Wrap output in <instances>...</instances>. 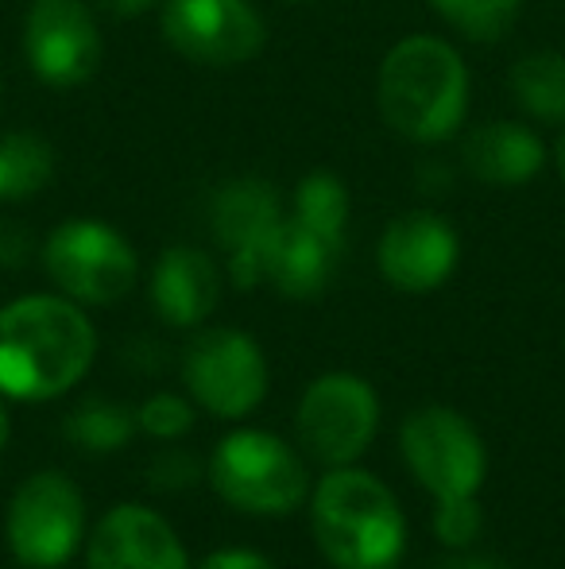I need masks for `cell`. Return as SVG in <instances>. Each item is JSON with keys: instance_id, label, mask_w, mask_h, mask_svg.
Listing matches in <instances>:
<instances>
[{"instance_id": "obj_1", "label": "cell", "mask_w": 565, "mask_h": 569, "mask_svg": "<svg viewBox=\"0 0 565 569\" xmlns=\"http://www.w3.org/2000/svg\"><path fill=\"white\" fill-rule=\"evenodd\" d=\"M98 357V333L74 299L28 295L0 310V396L43 403L70 391Z\"/></svg>"}, {"instance_id": "obj_2", "label": "cell", "mask_w": 565, "mask_h": 569, "mask_svg": "<svg viewBox=\"0 0 565 569\" xmlns=\"http://www.w3.org/2000/svg\"><path fill=\"white\" fill-rule=\"evenodd\" d=\"M310 531L333 569H395L407 547V519L380 477L341 465L310 500Z\"/></svg>"}, {"instance_id": "obj_3", "label": "cell", "mask_w": 565, "mask_h": 569, "mask_svg": "<svg viewBox=\"0 0 565 569\" xmlns=\"http://www.w3.org/2000/svg\"><path fill=\"white\" fill-rule=\"evenodd\" d=\"M387 128L415 143L450 140L468 109V70L445 39L407 36L387 51L376 78Z\"/></svg>"}, {"instance_id": "obj_4", "label": "cell", "mask_w": 565, "mask_h": 569, "mask_svg": "<svg viewBox=\"0 0 565 569\" xmlns=\"http://www.w3.org/2000/svg\"><path fill=\"white\" fill-rule=\"evenodd\" d=\"M210 485L229 508L249 516H286L310 492L306 461L268 430H233L210 453Z\"/></svg>"}, {"instance_id": "obj_5", "label": "cell", "mask_w": 565, "mask_h": 569, "mask_svg": "<svg viewBox=\"0 0 565 569\" xmlns=\"http://www.w3.org/2000/svg\"><path fill=\"white\" fill-rule=\"evenodd\" d=\"M8 547L28 569H59L85 539V500L67 472H36L8 503Z\"/></svg>"}, {"instance_id": "obj_6", "label": "cell", "mask_w": 565, "mask_h": 569, "mask_svg": "<svg viewBox=\"0 0 565 569\" xmlns=\"http://www.w3.org/2000/svg\"><path fill=\"white\" fill-rule=\"evenodd\" d=\"M47 276L67 299L85 307H113L137 283V252L105 221H67L43 244Z\"/></svg>"}, {"instance_id": "obj_7", "label": "cell", "mask_w": 565, "mask_h": 569, "mask_svg": "<svg viewBox=\"0 0 565 569\" xmlns=\"http://www.w3.org/2000/svg\"><path fill=\"white\" fill-rule=\"evenodd\" d=\"M403 461L434 500L476 496L488 472L481 435L453 407H418L400 430Z\"/></svg>"}, {"instance_id": "obj_8", "label": "cell", "mask_w": 565, "mask_h": 569, "mask_svg": "<svg viewBox=\"0 0 565 569\" xmlns=\"http://www.w3.org/2000/svg\"><path fill=\"white\" fill-rule=\"evenodd\" d=\"M299 442L314 461L341 469L372 446L380 430V399L369 380L353 372H330L306 388L299 403Z\"/></svg>"}, {"instance_id": "obj_9", "label": "cell", "mask_w": 565, "mask_h": 569, "mask_svg": "<svg viewBox=\"0 0 565 569\" xmlns=\"http://www.w3.org/2000/svg\"><path fill=\"white\" fill-rule=\"evenodd\" d=\"M182 380L190 399L218 419H244L268 396V360L260 345L241 330H205L182 357Z\"/></svg>"}, {"instance_id": "obj_10", "label": "cell", "mask_w": 565, "mask_h": 569, "mask_svg": "<svg viewBox=\"0 0 565 569\" xmlns=\"http://www.w3.org/2000/svg\"><path fill=\"white\" fill-rule=\"evenodd\" d=\"M163 36L198 67L233 70L264 51V16L249 0H163Z\"/></svg>"}, {"instance_id": "obj_11", "label": "cell", "mask_w": 565, "mask_h": 569, "mask_svg": "<svg viewBox=\"0 0 565 569\" xmlns=\"http://www.w3.org/2000/svg\"><path fill=\"white\" fill-rule=\"evenodd\" d=\"M23 54L39 82L74 90L101 67V36L85 0H31L23 20Z\"/></svg>"}, {"instance_id": "obj_12", "label": "cell", "mask_w": 565, "mask_h": 569, "mask_svg": "<svg viewBox=\"0 0 565 569\" xmlns=\"http://www.w3.org/2000/svg\"><path fill=\"white\" fill-rule=\"evenodd\" d=\"M283 221V206L272 182L233 179L213 194L210 226L218 244L229 252V276L236 287H260V256Z\"/></svg>"}, {"instance_id": "obj_13", "label": "cell", "mask_w": 565, "mask_h": 569, "mask_svg": "<svg viewBox=\"0 0 565 569\" xmlns=\"http://www.w3.org/2000/svg\"><path fill=\"white\" fill-rule=\"evenodd\" d=\"M457 232L437 213L415 210L395 218L380 237V271L395 291L426 295L437 291L457 268Z\"/></svg>"}, {"instance_id": "obj_14", "label": "cell", "mask_w": 565, "mask_h": 569, "mask_svg": "<svg viewBox=\"0 0 565 569\" xmlns=\"http://www.w3.org/2000/svg\"><path fill=\"white\" fill-rule=\"evenodd\" d=\"M85 569H190V558L159 511L117 503L85 542Z\"/></svg>"}, {"instance_id": "obj_15", "label": "cell", "mask_w": 565, "mask_h": 569, "mask_svg": "<svg viewBox=\"0 0 565 569\" xmlns=\"http://www.w3.org/2000/svg\"><path fill=\"white\" fill-rule=\"evenodd\" d=\"M337 260V237H325L299 218H283L260 256V283H272L286 299H314L330 287Z\"/></svg>"}, {"instance_id": "obj_16", "label": "cell", "mask_w": 565, "mask_h": 569, "mask_svg": "<svg viewBox=\"0 0 565 569\" xmlns=\"http://www.w3.org/2000/svg\"><path fill=\"white\" fill-rule=\"evenodd\" d=\"M221 302V271L202 248L174 244L151 271V307L167 326H202Z\"/></svg>"}, {"instance_id": "obj_17", "label": "cell", "mask_w": 565, "mask_h": 569, "mask_svg": "<svg viewBox=\"0 0 565 569\" xmlns=\"http://www.w3.org/2000/svg\"><path fill=\"white\" fill-rule=\"evenodd\" d=\"M461 159L488 187H523L546 167V143L515 120H492L468 132Z\"/></svg>"}, {"instance_id": "obj_18", "label": "cell", "mask_w": 565, "mask_h": 569, "mask_svg": "<svg viewBox=\"0 0 565 569\" xmlns=\"http://www.w3.org/2000/svg\"><path fill=\"white\" fill-rule=\"evenodd\" d=\"M54 179V151L36 132L0 136V202H23Z\"/></svg>"}, {"instance_id": "obj_19", "label": "cell", "mask_w": 565, "mask_h": 569, "mask_svg": "<svg viewBox=\"0 0 565 569\" xmlns=\"http://www.w3.org/2000/svg\"><path fill=\"white\" fill-rule=\"evenodd\" d=\"M512 93L523 113L565 128V54L538 51L515 62Z\"/></svg>"}, {"instance_id": "obj_20", "label": "cell", "mask_w": 565, "mask_h": 569, "mask_svg": "<svg viewBox=\"0 0 565 569\" xmlns=\"http://www.w3.org/2000/svg\"><path fill=\"white\" fill-rule=\"evenodd\" d=\"M137 415L109 399H90L67 419V438L90 453H113L137 435Z\"/></svg>"}, {"instance_id": "obj_21", "label": "cell", "mask_w": 565, "mask_h": 569, "mask_svg": "<svg viewBox=\"0 0 565 569\" xmlns=\"http://www.w3.org/2000/svg\"><path fill=\"white\" fill-rule=\"evenodd\" d=\"M291 218L306 221L310 229L325 232V237L345 240L349 226V190L337 174L330 171H314L299 182L294 190V213Z\"/></svg>"}, {"instance_id": "obj_22", "label": "cell", "mask_w": 565, "mask_h": 569, "mask_svg": "<svg viewBox=\"0 0 565 569\" xmlns=\"http://www.w3.org/2000/svg\"><path fill=\"white\" fill-rule=\"evenodd\" d=\"M430 4L461 36L476 39V43H492V39H504L512 31L523 0H430Z\"/></svg>"}, {"instance_id": "obj_23", "label": "cell", "mask_w": 565, "mask_h": 569, "mask_svg": "<svg viewBox=\"0 0 565 569\" xmlns=\"http://www.w3.org/2000/svg\"><path fill=\"white\" fill-rule=\"evenodd\" d=\"M484 527V511L476 503V496H450V500H437L434 508V535L445 547H468L476 542Z\"/></svg>"}, {"instance_id": "obj_24", "label": "cell", "mask_w": 565, "mask_h": 569, "mask_svg": "<svg viewBox=\"0 0 565 569\" xmlns=\"http://www.w3.org/2000/svg\"><path fill=\"white\" fill-rule=\"evenodd\" d=\"M137 427L151 438H182L194 427V407L182 396H174V391H159V396L140 403Z\"/></svg>"}, {"instance_id": "obj_25", "label": "cell", "mask_w": 565, "mask_h": 569, "mask_svg": "<svg viewBox=\"0 0 565 569\" xmlns=\"http://www.w3.org/2000/svg\"><path fill=\"white\" fill-rule=\"evenodd\" d=\"M190 477H194V461H190L182 450L163 453L155 465H151V480H155L151 488H167V492H174V488L190 485Z\"/></svg>"}, {"instance_id": "obj_26", "label": "cell", "mask_w": 565, "mask_h": 569, "mask_svg": "<svg viewBox=\"0 0 565 569\" xmlns=\"http://www.w3.org/2000/svg\"><path fill=\"white\" fill-rule=\"evenodd\" d=\"M198 569H275L272 558L256 555V550H218Z\"/></svg>"}, {"instance_id": "obj_27", "label": "cell", "mask_w": 565, "mask_h": 569, "mask_svg": "<svg viewBox=\"0 0 565 569\" xmlns=\"http://www.w3.org/2000/svg\"><path fill=\"white\" fill-rule=\"evenodd\" d=\"M28 232L12 221H0V268H20L28 260Z\"/></svg>"}, {"instance_id": "obj_28", "label": "cell", "mask_w": 565, "mask_h": 569, "mask_svg": "<svg viewBox=\"0 0 565 569\" xmlns=\"http://www.w3.org/2000/svg\"><path fill=\"white\" fill-rule=\"evenodd\" d=\"M101 12L117 16V20H137V16H148L151 8H159L163 0H93Z\"/></svg>"}, {"instance_id": "obj_29", "label": "cell", "mask_w": 565, "mask_h": 569, "mask_svg": "<svg viewBox=\"0 0 565 569\" xmlns=\"http://www.w3.org/2000/svg\"><path fill=\"white\" fill-rule=\"evenodd\" d=\"M551 159H554V167H558V174L565 179V128L558 132V140H554V148H551Z\"/></svg>"}, {"instance_id": "obj_30", "label": "cell", "mask_w": 565, "mask_h": 569, "mask_svg": "<svg viewBox=\"0 0 565 569\" xmlns=\"http://www.w3.org/2000/svg\"><path fill=\"white\" fill-rule=\"evenodd\" d=\"M4 442H8V411H4V403H0V450H4Z\"/></svg>"}]
</instances>
